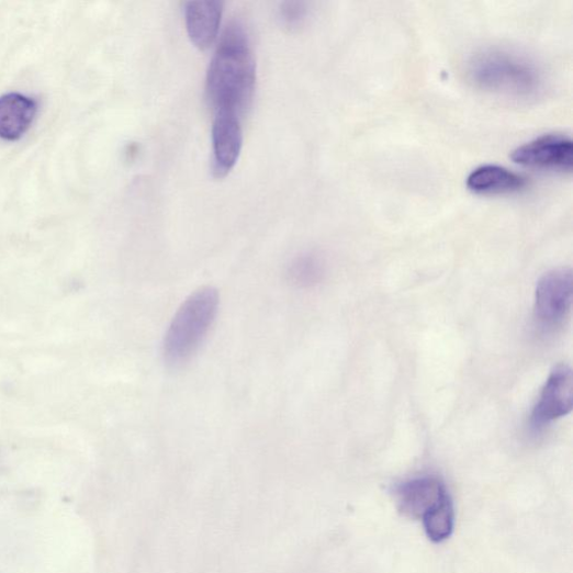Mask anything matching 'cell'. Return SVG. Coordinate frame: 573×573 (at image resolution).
Segmentation results:
<instances>
[{"label": "cell", "instance_id": "1", "mask_svg": "<svg viewBox=\"0 0 573 573\" xmlns=\"http://www.w3.org/2000/svg\"><path fill=\"white\" fill-rule=\"evenodd\" d=\"M256 60L246 27L228 25L212 57L206 78L207 99L214 113L244 120L256 90Z\"/></svg>", "mask_w": 573, "mask_h": 573}, {"label": "cell", "instance_id": "2", "mask_svg": "<svg viewBox=\"0 0 573 573\" xmlns=\"http://www.w3.org/2000/svg\"><path fill=\"white\" fill-rule=\"evenodd\" d=\"M468 74L478 88L512 99H531L542 89L537 67L526 57L503 49L475 54L469 63Z\"/></svg>", "mask_w": 573, "mask_h": 573}, {"label": "cell", "instance_id": "3", "mask_svg": "<svg viewBox=\"0 0 573 573\" xmlns=\"http://www.w3.org/2000/svg\"><path fill=\"white\" fill-rule=\"evenodd\" d=\"M218 304V293L210 285L202 286L183 302L162 342L168 366L181 367L198 353L216 318Z\"/></svg>", "mask_w": 573, "mask_h": 573}, {"label": "cell", "instance_id": "4", "mask_svg": "<svg viewBox=\"0 0 573 573\" xmlns=\"http://www.w3.org/2000/svg\"><path fill=\"white\" fill-rule=\"evenodd\" d=\"M573 278L569 268L547 272L537 284L535 317L539 325L550 329L568 318L572 307Z\"/></svg>", "mask_w": 573, "mask_h": 573}, {"label": "cell", "instance_id": "5", "mask_svg": "<svg viewBox=\"0 0 573 573\" xmlns=\"http://www.w3.org/2000/svg\"><path fill=\"white\" fill-rule=\"evenodd\" d=\"M510 158L525 167L570 171L573 166V144L565 135L548 134L514 149Z\"/></svg>", "mask_w": 573, "mask_h": 573}, {"label": "cell", "instance_id": "6", "mask_svg": "<svg viewBox=\"0 0 573 573\" xmlns=\"http://www.w3.org/2000/svg\"><path fill=\"white\" fill-rule=\"evenodd\" d=\"M573 407V375L570 367L558 366L550 373L533 408L531 424L540 429L568 416Z\"/></svg>", "mask_w": 573, "mask_h": 573}, {"label": "cell", "instance_id": "7", "mask_svg": "<svg viewBox=\"0 0 573 573\" xmlns=\"http://www.w3.org/2000/svg\"><path fill=\"white\" fill-rule=\"evenodd\" d=\"M244 144L243 120L231 113H214L212 126V173L225 178L236 166Z\"/></svg>", "mask_w": 573, "mask_h": 573}, {"label": "cell", "instance_id": "8", "mask_svg": "<svg viewBox=\"0 0 573 573\" xmlns=\"http://www.w3.org/2000/svg\"><path fill=\"white\" fill-rule=\"evenodd\" d=\"M394 497L401 513L411 519L423 520L450 497L446 485L435 476H420L398 484Z\"/></svg>", "mask_w": 573, "mask_h": 573}, {"label": "cell", "instance_id": "9", "mask_svg": "<svg viewBox=\"0 0 573 573\" xmlns=\"http://www.w3.org/2000/svg\"><path fill=\"white\" fill-rule=\"evenodd\" d=\"M184 14L192 43L202 50L207 49L217 37L223 3L218 0L189 2L186 4Z\"/></svg>", "mask_w": 573, "mask_h": 573}, {"label": "cell", "instance_id": "10", "mask_svg": "<svg viewBox=\"0 0 573 573\" xmlns=\"http://www.w3.org/2000/svg\"><path fill=\"white\" fill-rule=\"evenodd\" d=\"M467 186L476 194H510L524 190L527 179L503 166L482 165L469 176Z\"/></svg>", "mask_w": 573, "mask_h": 573}, {"label": "cell", "instance_id": "11", "mask_svg": "<svg viewBox=\"0 0 573 573\" xmlns=\"http://www.w3.org/2000/svg\"><path fill=\"white\" fill-rule=\"evenodd\" d=\"M37 104L21 93H9L0 97V138L20 139L32 125Z\"/></svg>", "mask_w": 573, "mask_h": 573}, {"label": "cell", "instance_id": "12", "mask_svg": "<svg viewBox=\"0 0 573 573\" xmlns=\"http://www.w3.org/2000/svg\"><path fill=\"white\" fill-rule=\"evenodd\" d=\"M426 535L435 543L450 538L454 528V509L451 496L422 520Z\"/></svg>", "mask_w": 573, "mask_h": 573}, {"label": "cell", "instance_id": "13", "mask_svg": "<svg viewBox=\"0 0 573 573\" xmlns=\"http://www.w3.org/2000/svg\"><path fill=\"white\" fill-rule=\"evenodd\" d=\"M286 274L293 284L311 286L323 279L324 266L316 255H304L293 261Z\"/></svg>", "mask_w": 573, "mask_h": 573}, {"label": "cell", "instance_id": "14", "mask_svg": "<svg viewBox=\"0 0 573 573\" xmlns=\"http://www.w3.org/2000/svg\"><path fill=\"white\" fill-rule=\"evenodd\" d=\"M307 16V7L302 2H284L279 9L281 24L290 30L301 27Z\"/></svg>", "mask_w": 573, "mask_h": 573}]
</instances>
